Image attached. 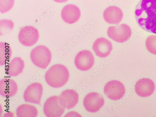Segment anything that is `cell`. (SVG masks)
Segmentation results:
<instances>
[{
	"label": "cell",
	"mask_w": 156,
	"mask_h": 117,
	"mask_svg": "<svg viewBox=\"0 0 156 117\" xmlns=\"http://www.w3.org/2000/svg\"><path fill=\"white\" fill-rule=\"evenodd\" d=\"M135 16L142 29L156 34V0H141L136 7Z\"/></svg>",
	"instance_id": "6da1fadb"
},
{
	"label": "cell",
	"mask_w": 156,
	"mask_h": 117,
	"mask_svg": "<svg viewBox=\"0 0 156 117\" xmlns=\"http://www.w3.org/2000/svg\"><path fill=\"white\" fill-rule=\"evenodd\" d=\"M69 77V71L64 65H54L47 71L45 79L48 84L55 88L61 87L67 83Z\"/></svg>",
	"instance_id": "7a4b0ae2"
},
{
	"label": "cell",
	"mask_w": 156,
	"mask_h": 117,
	"mask_svg": "<svg viewBox=\"0 0 156 117\" xmlns=\"http://www.w3.org/2000/svg\"><path fill=\"white\" fill-rule=\"evenodd\" d=\"M30 58L36 66L41 69H45L51 61L52 54L48 47L44 45H40L32 50Z\"/></svg>",
	"instance_id": "3957f363"
},
{
	"label": "cell",
	"mask_w": 156,
	"mask_h": 117,
	"mask_svg": "<svg viewBox=\"0 0 156 117\" xmlns=\"http://www.w3.org/2000/svg\"><path fill=\"white\" fill-rule=\"evenodd\" d=\"M108 37L115 41L123 43L126 41L130 37L132 30L129 26L122 24L118 27L112 26L107 31Z\"/></svg>",
	"instance_id": "277c9868"
},
{
	"label": "cell",
	"mask_w": 156,
	"mask_h": 117,
	"mask_svg": "<svg viewBox=\"0 0 156 117\" xmlns=\"http://www.w3.org/2000/svg\"><path fill=\"white\" fill-rule=\"evenodd\" d=\"M40 38L38 30L33 26H27L22 28L18 35L19 40L23 45L30 47L35 45Z\"/></svg>",
	"instance_id": "5b68a950"
},
{
	"label": "cell",
	"mask_w": 156,
	"mask_h": 117,
	"mask_svg": "<svg viewBox=\"0 0 156 117\" xmlns=\"http://www.w3.org/2000/svg\"><path fill=\"white\" fill-rule=\"evenodd\" d=\"M65 108L62 105L59 97L54 95L48 98L44 107V113L48 117H59L64 113Z\"/></svg>",
	"instance_id": "8992f818"
},
{
	"label": "cell",
	"mask_w": 156,
	"mask_h": 117,
	"mask_svg": "<svg viewBox=\"0 0 156 117\" xmlns=\"http://www.w3.org/2000/svg\"><path fill=\"white\" fill-rule=\"evenodd\" d=\"M43 93L42 83L36 82L28 86L25 91L23 98L26 102L35 104H40Z\"/></svg>",
	"instance_id": "52a82bcc"
},
{
	"label": "cell",
	"mask_w": 156,
	"mask_h": 117,
	"mask_svg": "<svg viewBox=\"0 0 156 117\" xmlns=\"http://www.w3.org/2000/svg\"><path fill=\"white\" fill-rule=\"evenodd\" d=\"M125 88L121 82L112 80L108 82L104 88V92L109 98L118 100L122 98L125 93Z\"/></svg>",
	"instance_id": "ba28073f"
},
{
	"label": "cell",
	"mask_w": 156,
	"mask_h": 117,
	"mask_svg": "<svg viewBox=\"0 0 156 117\" xmlns=\"http://www.w3.org/2000/svg\"><path fill=\"white\" fill-rule=\"evenodd\" d=\"M94 61V58L91 52L88 50H84L80 51L76 55L75 63L78 69L86 71L93 67Z\"/></svg>",
	"instance_id": "9c48e42d"
},
{
	"label": "cell",
	"mask_w": 156,
	"mask_h": 117,
	"mask_svg": "<svg viewBox=\"0 0 156 117\" xmlns=\"http://www.w3.org/2000/svg\"><path fill=\"white\" fill-rule=\"evenodd\" d=\"M105 99L100 94L96 92L90 93L85 97L84 106L88 111L95 112L102 108L105 104Z\"/></svg>",
	"instance_id": "30bf717a"
},
{
	"label": "cell",
	"mask_w": 156,
	"mask_h": 117,
	"mask_svg": "<svg viewBox=\"0 0 156 117\" xmlns=\"http://www.w3.org/2000/svg\"><path fill=\"white\" fill-rule=\"evenodd\" d=\"M112 48L111 42L104 37L97 39L93 46V49L96 55L102 58H105L109 56Z\"/></svg>",
	"instance_id": "8fae6325"
},
{
	"label": "cell",
	"mask_w": 156,
	"mask_h": 117,
	"mask_svg": "<svg viewBox=\"0 0 156 117\" xmlns=\"http://www.w3.org/2000/svg\"><path fill=\"white\" fill-rule=\"evenodd\" d=\"M62 105L65 108L70 109L74 108L79 100V94L73 89L65 90L59 97Z\"/></svg>",
	"instance_id": "7c38bea8"
},
{
	"label": "cell",
	"mask_w": 156,
	"mask_h": 117,
	"mask_svg": "<svg viewBox=\"0 0 156 117\" xmlns=\"http://www.w3.org/2000/svg\"><path fill=\"white\" fill-rule=\"evenodd\" d=\"M61 16L65 22L73 24L77 22L80 19L81 11L79 8L76 5L72 4L68 5L62 9Z\"/></svg>",
	"instance_id": "4fadbf2b"
},
{
	"label": "cell",
	"mask_w": 156,
	"mask_h": 117,
	"mask_svg": "<svg viewBox=\"0 0 156 117\" xmlns=\"http://www.w3.org/2000/svg\"><path fill=\"white\" fill-rule=\"evenodd\" d=\"M154 89V83L148 78H142L137 81L135 85L136 93L139 96L143 97L151 95Z\"/></svg>",
	"instance_id": "5bb4252c"
},
{
	"label": "cell",
	"mask_w": 156,
	"mask_h": 117,
	"mask_svg": "<svg viewBox=\"0 0 156 117\" xmlns=\"http://www.w3.org/2000/svg\"><path fill=\"white\" fill-rule=\"evenodd\" d=\"M18 90L17 83L11 78H5L0 81V94L3 97L9 98L13 96Z\"/></svg>",
	"instance_id": "9a60e30c"
},
{
	"label": "cell",
	"mask_w": 156,
	"mask_h": 117,
	"mask_svg": "<svg viewBox=\"0 0 156 117\" xmlns=\"http://www.w3.org/2000/svg\"><path fill=\"white\" fill-rule=\"evenodd\" d=\"M104 19L111 24H118L122 20L123 15L121 9L118 7L111 6L107 8L104 12Z\"/></svg>",
	"instance_id": "2e32d148"
},
{
	"label": "cell",
	"mask_w": 156,
	"mask_h": 117,
	"mask_svg": "<svg viewBox=\"0 0 156 117\" xmlns=\"http://www.w3.org/2000/svg\"><path fill=\"white\" fill-rule=\"evenodd\" d=\"M24 66L23 59L21 57H16L9 64L8 69V73L11 76H18L23 72Z\"/></svg>",
	"instance_id": "e0dca14e"
},
{
	"label": "cell",
	"mask_w": 156,
	"mask_h": 117,
	"mask_svg": "<svg viewBox=\"0 0 156 117\" xmlns=\"http://www.w3.org/2000/svg\"><path fill=\"white\" fill-rule=\"evenodd\" d=\"M38 114L37 107L27 103L22 104L17 109L16 114L19 117H35Z\"/></svg>",
	"instance_id": "ac0fdd59"
},
{
	"label": "cell",
	"mask_w": 156,
	"mask_h": 117,
	"mask_svg": "<svg viewBox=\"0 0 156 117\" xmlns=\"http://www.w3.org/2000/svg\"><path fill=\"white\" fill-rule=\"evenodd\" d=\"M12 55L11 48L8 43L1 42L0 43V64L4 66L9 62Z\"/></svg>",
	"instance_id": "d6986e66"
},
{
	"label": "cell",
	"mask_w": 156,
	"mask_h": 117,
	"mask_svg": "<svg viewBox=\"0 0 156 117\" xmlns=\"http://www.w3.org/2000/svg\"><path fill=\"white\" fill-rule=\"evenodd\" d=\"M10 20H2L1 21V35L6 34L13 29L14 24Z\"/></svg>",
	"instance_id": "ffe728a7"
},
{
	"label": "cell",
	"mask_w": 156,
	"mask_h": 117,
	"mask_svg": "<svg viewBox=\"0 0 156 117\" xmlns=\"http://www.w3.org/2000/svg\"><path fill=\"white\" fill-rule=\"evenodd\" d=\"M146 45L147 49L150 53L156 55V35H152L148 37Z\"/></svg>",
	"instance_id": "44dd1931"
},
{
	"label": "cell",
	"mask_w": 156,
	"mask_h": 117,
	"mask_svg": "<svg viewBox=\"0 0 156 117\" xmlns=\"http://www.w3.org/2000/svg\"><path fill=\"white\" fill-rule=\"evenodd\" d=\"M15 0H0V11L2 13H5L14 6Z\"/></svg>",
	"instance_id": "7402d4cb"
},
{
	"label": "cell",
	"mask_w": 156,
	"mask_h": 117,
	"mask_svg": "<svg viewBox=\"0 0 156 117\" xmlns=\"http://www.w3.org/2000/svg\"><path fill=\"white\" fill-rule=\"evenodd\" d=\"M54 1L58 3H61L66 2L69 1V0H54Z\"/></svg>",
	"instance_id": "603a6c76"
}]
</instances>
